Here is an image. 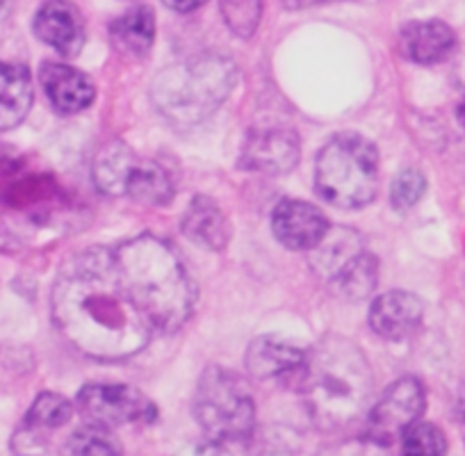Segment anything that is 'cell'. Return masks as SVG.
I'll use <instances>...</instances> for the list:
<instances>
[{
    "instance_id": "cell-11",
    "label": "cell",
    "mask_w": 465,
    "mask_h": 456,
    "mask_svg": "<svg viewBox=\"0 0 465 456\" xmlns=\"http://www.w3.org/2000/svg\"><path fill=\"white\" fill-rule=\"evenodd\" d=\"M33 30L46 46L64 57H75L84 46V21L69 0H46L37 10Z\"/></svg>"
},
{
    "instance_id": "cell-15",
    "label": "cell",
    "mask_w": 465,
    "mask_h": 456,
    "mask_svg": "<svg viewBox=\"0 0 465 456\" xmlns=\"http://www.w3.org/2000/svg\"><path fill=\"white\" fill-rule=\"evenodd\" d=\"M39 80L48 101L62 114L87 110L96 96V87L83 71L60 62H46L39 69Z\"/></svg>"
},
{
    "instance_id": "cell-12",
    "label": "cell",
    "mask_w": 465,
    "mask_h": 456,
    "mask_svg": "<svg viewBox=\"0 0 465 456\" xmlns=\"http://www.w3.org/2000/svg\"><path fill=\"white\" fill-rule=\"evenodd\" d=\"M247 370L258 382L294 383L302 372L306 352L279 335H261L247 350Z\"/></svg>"
},
{
    "instance_id": "cell-1",
    "label": "cell",
    "mask_w": 465,
    "mask_h": 456,
    "mask_svg": "<svg viewBox=\"0 0 465 456\" xmlns=\"http://www.w3.org/2000/svg\"><path fill=\"white\" fill-rule=\"evenodd\" d=\"M53 324L80 354L126 361L151 342L153 329L116 274L114 252L89 247L57 272L51 292Z\"/></svg>"
},
{
    "instance_id": "cell-34",
    "label": "cell",
    "mask_w": 465,
    "mask_h": 456,
    "mask_svg": "<svg viewBox=\"0 0 465 456\" xmlns=\"http://www.w3.org/2000/svg\"><path fill=\"white\" fill-rule=\"evenodd\" d=\"M3 5H5V0H0V10H3Z\"/></svg>"
},
{
    "instance_id": "cell-4",
    "label": "cell",
    "mask_w": 465,
    "mask_h": 456,
    "mask_svg": "<svg viewBox=\"0 0 465 456\" xmlns=\"http://www.w3.org/2000/svg\"><path fill=\"white\" fill-rule=\"evenodd\" d=\"M238 83V66L231 57L205 53L167 66L151 84L155 110L178 128H192L213 117Z\"/></svg>"
},
{
    "instance_id": "cell-20",
    "label": "cell",
    "mask_w": 465,
    "mask_h": 456,
    "mask_svg": "<svg viewBox=\"0 0 465 456\" xmlns=\"http://www.w3.org/2000/svg\"><path fill=\"white\" fill-rule=\"evenodd\" d=\"M155 39V15L142 5L110 24V42L116 53L128 57H146Z\"/></svg>"
},
{
    "instance_id": "cell-19",
    "label": "cell",
    "mask_w": 465,
    "mask_h": 456,
    "mask_svg": "<svg viewBox=\"0 0 465 456\" xmlns=\"http://www.w3.org/2000/svg\"><path fill=\"white\" fill-rule=\"evenodd\" d=\"M33 78L24 64L0 62V131H12L33 107Z\"/></svg>"
},
{
    "instance_id": "cell-8",
    "label": "cell",
    "mask_w": 465,
    "mask_h": 456,
    "mask_svg": "<svg viewBox=\"0 0 465 456\" xmlns=\"http://www.w3.org/2000/svg\"><path fill=\"white\" fill-rule=\"evenodd\" d=\"M427 406V392L420 379L401 377L383 391L377 404L370 409L365 438L377 445H391L404 436L411 424L418 422Z\"/></svg>"
},
{
    "instance_id": "cell-25",
    "label": "cell",
    "mask_w": 465,
    "mask_h": 456,
    "mask_svg": "<svg viewBox=\"0 0 465 456\" xmlns=\"http://www.w3.org/2000/svg\"><path fill=\"white\" fill-rule=\"evenodd\" d=\"M401 456H447V438L431 422H415L401 436Z\"/></svg>"
},
{
    "instance_id": "cell-21",
    "label": "cell",
    "mask_w": 465,
    "mask_h": 456,
    "mask_svg": "<svg viewBox=\"0 0 465 456\" xmlns=\"http://www.w3.org/2000/svg\"><path fill=\"white\" fill-rule=\"evenodd\" d=\"M176 194V185L167 169L155 160L135 158L124 185V196L146 205H169Z\"/></svg>"
},
{
    "instance_id": "cell-3",
    "label": "cell",
    "mask_w": 465,
    "mask_h": 456,
    "mask_svg": "<svg viewBox=\"0 0 465 456\" xmlns=\"http://www.w3.org/2000/svg\"><path fill=\"white\" fill-rule=\"evenodd\" d=\"M294 388L306 401L312 422L335 431L365 411L372 395V370L356 342L331 333L306 352Z\"/></svg>"
},
{
    "instance_id": "cell-31",
    "label": "cell",
    "mask_w": 465,
    "mask_h": 456,
    "mask_svg": "<svg viewBox=\"0 0 465 456\" xmlns=\"http://www.w3.org/2000/svg\"><path fill=\"white\" fill-rule=\"evenodd\" d=\"M322 3H335V0H283V5L288 10H303V7L322 5Z\"/></svg>"
},
{
    "instance_id": "cell-16",
    "label": "cell",
    "mask_w": 465,
    "mask_h": 456,
    "mask_svg": "<svg viewBox=\"0 0 465 456\" xmlns=\"http://www.w3.org/2000/svg\"><path fill=\"white\" fill-rule=\"evenodd\" d=\"M456 46V35L442 21H413L404 25L397 37L401 57L415 64H438L447 60Z\"/></svg>"
},
{
    "instance_id": "cell-33",
    "label": "cell",
    "mask_w": 465,
    "mask_h": 456,
    "mask_svg": "<svg viewBox=\"0 0 465 456\" xmlns=\"http://www.w3.org/2000/svg\"><path fill=\"white\" fill-rule=\"evenodd\" d=\"M459 117H460V119H463V124H465V105H463V107H460V112H459Z\"/></svg>"
},
{
    "instance_id": "cell-6",
    "label": "cell",
    "mask_w": 465,
    "mask_h": 456,
    "mask_svg": "<svg viewBox=\"0 0 465 456\" xmlns=\"http://www.w3.org/2000/svg\"><path fill=\"white\" fill-rule=\"evenodd\" d=\"M194 418L213 441H244L253 433L256 401L240 374L210 365L194 392Z\"/></svg>"
},
{
    "instance_id": "cell-5",
    "label": "cell",
    "mask_w": 465,
    "mask_h": 456,
    "mask_svg": "<svg viewBox=\"0 0 465 456\" xmlns=\"http://www.w3.org/2000/svg\"><path fill=\"white\" fill-rule=\"evenodd\" d=\"M315 190L342 210L365 208L379 192V151L359 133L335 135L317 154Z\"/></svg>"
},
{
    "instance_id": "cell-26",
    "label": "cell",
    "mask_w": 465,
    "mask_h": 456,
    "mask_svg": "<svg viewBox=\"0 0 465 456\" xmlns=\"http://www.w3.org/2000/svg\"><path fill=\"white\" fill-rule=\"evenodd\" d=\"M222 16L240 39H252L261 25L262 0H222Z\"/></svg>"
},
{
    "instance_id": "cell-27",
    "label": "cell",
    "mask_w": 465,
    "mask_h": 456,
    "mask_svg": "<svg viewBox=\"0 0 465 456\" xmlns=\"http://www.w3.org/2000/svg\"><path fill=\"white\" fill-rule=\"evenodd\" d=\"M427 192V178L420 169H404L397 173L391 187V201L395 210H409L418 203Z\"/></svg>"
},
{
    "instance_id": "cell-7",
    "label": "cell",
    "mask_w": 465,
    "mask_h": 456,
    "mask_svg": "<svg viewBox=\"0 0 465 456\" xmlns=\"http://www.w3.org/2000/svg\"><path fill=\"white\" fill-rule=\"evenodd\" d=\"M80 415L98 427H122L133 422H153L158 411L153 401L126 383H87L75 400Z\"/></svg>"
},
{
    "instance_id": "cell-23",
    "label": "cell",
    "mask_w": 465,
    "mask_h": 456,
    "mask_svg": "<svg viewBox=\"0 0 465 456\" xmlns=\"http://www.w3.org/2000/svg\"><path fill=\"white\" fill-rule=\"evenodd\" d=\"M379 283V261L377 256L365 249L338 279L333 281V290L347 302H363L374 292Z\"/></svg>"
},
{
    "instance_id": "cell-22",
    "label": "cell",
    "mask_w": 465,
    "mask_h": 456,
    "mask_svg": "<svg viewBox=\"0 0 465 456\" xmlns=\"http://www.w3.org/2000/svg\"><path fill=\"white\" fill-rule=\"evenodd\" d=\"M137 155L124 142H112L98 151L92 164L94 185L105 196H124V185Z\"/></svg>"
},
{
    "instance_id": "cell-32",
    "label": "cell",
    "mask_w": 465,
    "mask_h": 456,
    "mask_svg": "<svg viewBox=\"0 0 465 456\" xmlns=\"http://www.w3.org/2000/svg\"><path fill=\"white\" fill-rule=\"evenodd\" d=\"M456 413H459L460 422H465V383L460 386L459 397H456Z\"/></svg>"
},
{
    "instance_id": "cell-24",
    "label": "cell",
    "mask_w": 465,
    "mask_h": 456,
    "mask_svg": "<svg viewBox=\"0 0 465 456\" xmlns=\"http://www.w3.org/2000/svg\"><path fill=\"white\" fill-rule=\"evenodd\" d=\"M62 456H124V447L107 427L87 424L71 433L62 447Z\"/></svg>"
},
{
    "instance_id": "cell-18",
    "label": "cell",
    "mask_w": 465,
    "mask_h": 456,
    "mask_svg": "<svg viewBox=\"0 0 465 456\" xmlns=\"http://www.w3.org/2000/svg\"><path fill=\"white\" fill-rule=\"evenodd\" d=\"M363 252V235L359 231L349 226H329L324 238L311 249V267L315 274L333 283Z\"/></svg>"
},
{
    "instance_id": "cell-30",
    "label": "cell",
    "mask_w": 465,
    "mask_h": 456,
    "mask_svg": "<svg viewBox=\"0 0 465 456\" xmlns=\"http://www.w3.org/2000/svg\"><path fill=\"white\" fill-rule=\"evenodd\" d=\"M164 5L173 12H181V15H187V12H194L196 7L205 5L208 0H163Z\"/></svg>"
},
{
    "instance_id": "cell-17",
    "label": "cell",
    "mask_w": 465,
    "mask_h": 456,
    "mask_svg": "<svg viewBox=\"0 0 465 456\" xmlns=\"http://www.w3.org/2000/svg\"><path fill=\"white\" fill-rule=\"evenodd\" d=\"M181 231L187 240L208 252H223L232 235L226 214L210 196H194L190 201L181 217Z\"/></svg>"
},
{
    "instance_id": "cell-2",
    "label": "cell",
    "mask_w": 465,
    "mask_h": 456,
    "mask_svg": "<svg viewBox=\"0 0 465 456\" xmlns=\"http://www.w3.org/2000/svg\"><path fill=\"white\" fill-rule=\"evenodd\" d=\"M114 252L116 274L151 329L173 333L192 317L196 283L181 252L158 235H135Z\"/></svg>"
},
{
    "instance_id": "cell-29",
    "label": "cell",
    "mask_w": 465,
    "mask_h": 456,
    "mask_svg": "<svg viewBox=\"0 0 465 456\" xmlns=\"http://www.w3.org/2000/svg\"><path fill=\"white\" fill-rule=\"evenodd\" d=\"M173 456H232V454L219 441H201V442H192V445H185Z\"/></svg>"
},
{
    "instance_id": "cell-10",
    "label": "cell",
    "mask_w": 465,
    "mask_h": 456,
    "mask_svg": "<svg viewBox=\"0 0 465 456\" xmlns=\"http://www.w3.org/2000/svg\"><path fill=\"white\" fill-rule=\"evenodd\" d=\"M272 231L283 247L292 252H311L329 231V219L317 205L283 199L272 213Z\"/></svg>"
},
{
    "instance_id": "cell-28",
    "label": "cell",
    "mask_w": 465,
    "mask_h": 456,
    "mask_svg": "<svg viewBox=\"0 0 465 456\" xmlns=\"http://www.w3.org/2000/svg\"><path fill=\"white\" fill-rule=\"evenodd\" d=\"M326 456H383L381 454V445H377V442L372 441H361V442H344V445H340L338 450L329 451Z\"/></svg>"
},
{
    "instance_id": "cell-14",
    "label": "cell",
    "mask_w": 465,
    "mask_h": 456,
    "mask_svg": "<svg viewBox=\"0 0 465 456\" xmlns=\"http://www.w3.org/2000/svg\"><path fill=\"white\" fill-rule=\"evenodd\" d=\"M74 415V404L66 397L57 392H42L30 406L28 415L24 420V427L15 436V450L21 456H37L42 454L46 442L44 433L60 429Z\"/></svg>"
},
{
    "instance_id": "cell-13",
    "label": "cell",
    "mask_w": 465,
    "mask_h": 456,
    "mask_svg": "<svg viewBox=\"0 0 465 456\" xmlns=\"http://www.w3.org/2000/svg\"><path fill=\"white\" fill-rule=\"evenodd\" d=\"M424 306L415 294L404 292V290H391L377 297L370 308V326L383 340H400L411 338L418 331L422 322Z\"/></svg>"
},
{
    "instance_id": "cell-9",
    "label": "cell",
    "mask_w": 465,
    "mask_h": 456,
    "mask_svg": "<svg viewBox=\"0 0 465 456\" xmlns=\"http://www.w3.org/2000/svg\"><path fill=\"white\" fill-rule=\"evenodd\" d=\"M302 144L299 135L288 126L252 128L240 154V167L247 172L279 176L297 167Z\"/></svg>"
}]
</instances>
